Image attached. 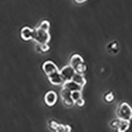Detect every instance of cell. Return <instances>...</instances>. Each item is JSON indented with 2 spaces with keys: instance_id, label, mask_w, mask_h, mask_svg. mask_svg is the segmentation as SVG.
Here are the masks:
<instances>
[{
  "instance_id": "4",
  "label": "cell",
  "mask_w": 132,
  "mask_h": 132,
  "mask_svg": "<svg viewBox=\"0 0 132 132\" xmlns=\"http://www.w3.org/2000/svg\"><path fill=\"white\" fill-rule=\"evenodd\" d=\"M60 73L62 75V78L65 82L69 81L72 80L73 77L75 75V71L72 67H71L69 65L64 66L61 70L60 71Z\"/></svg>"
},
{
  "instance_id": "9",
  "label": "cell",
  "mask_w": 132,
  "mask_h": 132,
  "mask_svg": "<svg viewBox=\"0 0 132 132\" xmlns=\"http://www.w3.org/2000/svg\"><path fill=\"white\" fill-rule=\"evenodd\" d=\"M35 30L29 27H24L21 30V37L25 41L33 40Z\"/></svg>"
},
{
  "instance_id": "16",
  "label": "cell",
  "mask_w": 132,
  "mask_h": 132,
  "mask_svg": "<svg viewBox=\"0 0 132 132\" xmlns=\"http://www.w3.org/2000/svg\"><path fill=\"white\" fill-rule=\"evenodd\" d=\"M38 27H39L40 29H42V30H46V31H49L50 28V22L49 21H46V20H44V21L41 22Z\"/></svg>"
},
{
  "instance_id": "19",
  "label": "cell",
  "mask_w": 132,
  "mask_h": 132,
  "mask_svg": "<svg viewBox=\"0 0 132 132\" xmlns=\"http://www.w3.org/2000/svg\"><path fill=\"white\" fill-rule=\"evenodd\" d=\"M119 120H120V119L119 118L112 120V121L110 123V127H111L112 128H114V129H116L118 124Z\"/></svg>"
},
{
  "instance_id": "12",
  "label": "cell",
  "mask_w": 132,
  "mask_h": 132,
  "mask_svg": "<svg viewBox=\"0 0 132 132\" xmlns=\"http://www.w3.org/2000/svg\"><path fill=\"white\" fill-rule=\"evenodd\" d=\"M72 81L76 82L77 84L79 85L82 87H84V86L87 83V80L85 78L84 75H82V74L77 73H75V75L73 77Z\"/></svg>"
},
{
  "instance_id": "17",
  "label": "cell",
  "mask_w": 132,
  "mask_h": 132,
  "mask_svg": "<svg viewBox=\"0 0 132 132\" xmlns=\"http://www.w3.org/2000/svg\"><path fill=\"white\" fill-rule=\"evenodd\" d=\"M38 47L39 48V52L42 53H46L49 51L50 46L48 44H38Z\"/></svg>"
},
{
  "instance_id": "10",
  "label": "cell",
  "mask_w": 132,
  "mask_h": 132,
  "mask_svg": "<svg viewBox=\"0 0 132 132\" xmlns=\"http://www.w3.org/2000/svg\"><path fill=\"white\" fill-rule=\"evenodd\" d=\"M62 86L65 88V89L70 90L71 92L73 91V90H82V89H83V87L80 86L79 85L77 84L76 82H74L72 80L65 82Z\"/></svg>"
},
{
  "instance_id": "8",
  "label": "cell",
  "mask_w": 132,
  "mask_h": 132,
  "mask_svg": "<svg viewBox=\"0 0 132 132\" xmlns=\"http://www.w3.org/2000/svg\"><path fill=\"white\" fill-rule=\"evenodd\" d=\"M48 78L50 82L54 85H62L64 83V81L60 74V70L48 75Z\"/></svg>"
},
{
  "instance_id": "15",
  "label": "cell",
  "mask_w": 132,
  "mask_h": 132,
  "mask_svg": "<svg viewBox=\"0 0 132 132\" xmlns=\"http://www.w3.org/2000/svg\"><path fill=\"white\" fill-rule=\"evenodd\" d=\"M104 101L106 102H108V103H110V102H113L115 99V96H114V93L112 92H108L104 95Z\"/></svg>"
},
{
  "instance_id": "14",
  "label": "cell",
  "mask_w": 132,
  "mask_h": 132,
  "mask_svg": "<svg viewBox=\"0 0 132 132\" xmlns=\"http://www.w3.org/2000/svg\"><path fill=\"white\" fill-rule=\"evenodd\" d=\"M108 48H109V52H112L114 54L115 52H118L119 45L117 42H112L108 45Z\"/></svg>"
},
{
  "instance_id": "11",
  "label": "cell",
  "mask_w": 132,
  "mask_h": 132,
  "mask_svg": "<svg viewBox=\"0 0 132 132\" xmlns=\"http://www.w3.org/2000/svg\"><path fill=\"white\" fill-rule=\"evenodd\" d=\"M129 126H130V121L120 119L117 128L116 129L117 130V132H126L129 128Z\"/></svg>"
},
{
  "instance_id": "13",
  "label": "cell",
  "mask_w": 132,
  "mask_h": 132,
  "mask_svg": "<svg viewBox=\"0 0 132 132\" xmlns=\"http://www.w3.org/2000/svg\"><path fill=\"white\" fill-rule=\"evenodd\" d=\"M71 98L75 102L77 100L82 98V90H73L71 92Z\"/></svg>"
},
{
  "instance_id": "5",
  "label": "cell",
  "mask_w": 132,
  "mask_h": 132,
  "mask_svg": "<svg viewBox=\"0 0 132 132\" xmlns=\"http://www.w3.org/2000/svg\"><path fill=\"white\" fill-rule=\"evenodd\" d=\"M60 95H61L62 100L65 105L67 106H72L73 105L74 102L71 96L70 90L62 87L61 91H60Z\"/></svg>"
},
{
  "instance_id": "7",
  "label": "cell",
  "mask_w": 132,
  "mask_h": 132,
  "mask_svg": "<svg viewBox=\"0 0 132 132\" xmlns=\"http://www.w3.org/2000/svg\"><path fill=\"white\" fill-rule=\"evenodd\" d=\"M42 70L44 73L48 76L50 74L59 71L57 65L52 61H46L42 65Z\"/></svg>"
},
{
  "instance_id": "20",
  "label": "cell",
  "mask_w": 132,
  "mask_h": 132,
  "mask_svg": "<svg viewBox=\"0 0 132 132\" xmlns=\"http://www.w3.org/2000/svg\"><path fill=\"white\" fill-rule=\"evenodd\" d=\"M87 1H88V0H75V2H76L77 3H79V4L85 3V2H87Z\"/></svg>"
},
{
  "instance_id": "2",
  "label": "cell",
  "mask_w": 132,
  "mask_h": 132,
  "mask_svg": "<svg viewBox=\"0 0 132 132\" xmlns=\"http://www.w3.org/2000/svg\"><path fill=\"white\" fill-rule=\"evenodd\" d=\"M116 114L120 120L130 121L132 119V108L127 102H122L118 106Z\"/></svg>"
},
{
  "instance_id": "1",
  "label": "cell",
  "mask_w": 132,
  "mask_h": 132,
  "mask_svg": "<svg viewBox=\"0 0 132 132\" xmlns=\"http://www.w3.org/2000/svg\"><path fill=\"white\" fill-rule=\"evenodd\" d=\"M69 65L72 67L75 73L79 74H83L86 72L87 67L85 63L84 60L79 54H73L70 58Z\"/></svg>"
},
{
  "instance_id": "18",
  "label": "cell",
  "mask_w": 132,
  "mask_h": 132,
  "mask_svg": "<svg viewBox=\"0 0 132 132\" xmlns=\"http://www.w3.org/2000/svg\"><path fill=\"white\" fill-rule=\"evenodd\" d=\"M85 100L82 98H79V100H77V101L74 102V104L77 105L79 108L85 105Z\"/></svg>"
},
{
  "instance_id": "3",
  "label": "cell",
  "mask_w": 132,
  "mask_h": 132,
  "mask_svg": "<svg viewBox=\"0 0 132 132\" xmlns=\"http://www.w3.org/2000/svg\"><path fill=\"white\" fill-rule=\"evenodd\" d=\"M34 30H35V33H34L33 40L35 41L38 44L49 43L51 38L49 31L42 30L40 29L39 27H38Z\"/></svg>"
},
{
  "instance_id": "6",
  "label": "cell",
  "mask_w": 132,
  "mask_h": 132,
  "mask_svg": "<svg viewBox=\"0 0 132 132\" xmlns=\"http://www.w3.org/2000/svg\"><path fill=\"white\" fill-rule=\"evenodd\" d=\"M44 102L48 106L51 107L56 104L57 101V95L54 90H49L44 95Z\"/></svg>"
}]
</instances>
